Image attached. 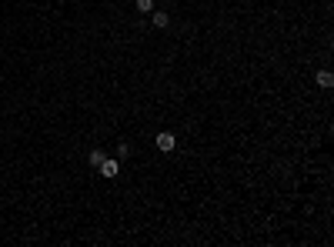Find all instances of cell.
<instances>
[{"label":"cell","instance_id":"5","mask_svg":"<svg viewBox=\"0 0 334 247\" xmlns=\"http://www.w3.org/2000/svg\"><path fill=\"white\" fill-rule=\"evenodd\" d=\"M104 157H107V154H104V150H100V147H94V150H90V167H100V160H104Z\"/></svg>","mask_w":334,"mask_h":247},{"label":"cell","instance_id":"4","mask_svg":"<svg viewBox=\"0 0 334 247\" xmlns=\"http://www.w3.org/2000/svg\"><path fill=\"white\" fill-rule=\"evenodd\" d=\"M151 20H154L157 30H164L167 23H170V17H167V10H157V7H154V10H151Z\"/></svg>","mask_w":334,"mask_h":247},{"label":"cell","instance_id":"1","mask_svg":"<svg viewBox=\"0 0 334 247\" xmlns=\"http://www.w3.org/2000/svg\"><path fill=\"white\" fill-rule=\"evenodd\" d=\"M117 174H121V160H111V157H104V160H100V177L114 180Z\"/></svg>","mask_w":334,"mask_h":247},{"label":"cell","instance_id":"7","mask_svg":"<svg viewBox=\"0 0 334 247\" xmlns=\"http://www.w3.org/2000/svg\"><path fill=\"white\" fill-rule=\"evenodd\" d=\"M117 157H131V144H117Z\"/></svg>","mask_w":334,"mask_h":247},{"label":"cell","instance_id":"2","mask_svg":"<svg viewBox=\"0 0 334 247\" xmlns=\"http://www.w3.org/2000/svg\"><path fill=\"white\" fill-rule=\"evenodd\" d=\"M154 144H157V150L170 154V150L177 147V137H174V134H167V130H164V134H157V137H154Z\"/></svg>","mask_w":334,"mask_h":247},{"label":"cell","instance_id":"8","mask_svg":"<svg viewBox=\"0 0 334 247\" xmlns=\"http://www.w3.org/2000/svg\"><path fill=\"white\" fill-rule=\"evenodd\" d=\"M167 3H170V0H167Z\"/></svg>","mask_w":334,"mask_h":247},{"label":"cell","instance_id":"3","mask_svg":"<svg viewBox=\"0 0 334 247\" xmlns=\"http://www.w3.org/2000/svg\"><path fill=\"white\" fill-rule=\"evenodd\" d=\"M314 80H318V87H321V90H331L334 87V74H331V70H318V77H314Z\"/></svg>","mask_w":334,"mask_h":247},{"label":"cell","instance_id":"6","mask_svg":"<svg viewBox=\"0 0 334 247\" xmlns=\"http://www.w3.org/2000/svg\"><path fill=\"white\" fill-rule=\"evenodd\" d=\"M134 7H137V13H151L154 10V0H137Z\"/></svg>","mask_w":334,"mask_h":247}]
</instances>
